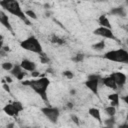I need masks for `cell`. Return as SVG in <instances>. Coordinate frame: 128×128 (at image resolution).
Masks as SVG:
<instances>
[{
  "instance_id": "cell-39",
  "label": "cell",
  "mask_w": 128,
  "mask_h": 128,
  "mask_svg": "<svg viewBox=\"0 0 128 128\" xmlns=\"http://www.w3.org/2000/svg\"><path fill=\"white\" fill-rule=\"evenodd\" d=\"M14 123H9V124H7V128H14Z\"/></svg>"
},
{
  "instance_id": "cell-36",
  "label": "cell",
  "mask_w": 128,
  "mask_h": 128,
  "mask_svg": "<svg viewBox=\"0 0 128 128\" xmlns=\"http://www.w3.org/2000/svg\"><path fill=\"white\" fill-rule=\"evenodd\" d=\"M66 105H67V107H68V109H72V108H73V104H72L71 102H68V103H67Z\"/></svg>"
},
{
  "instance_id": "cell-4",
  "label": "cell",
  "mask_w": 128,
  "mask_h": 128,
  "mask_svg": "<svg viewBox=\"0 0 128 128\" xmlns=\"http://www.w3.org/2000/svg\"><path fill=\"white\" fill-rule=\"evenodd\" d=\"M106 60L112 62H119V63H128V52L125 49H117L111 50L104 54L103 56Z\"/></svg>"
},
{
  "instance_id": "cell-24",
  "label": "cell",
  "mask_w": 128,
  "mask_h": 128,
  "mask_svg": "<svg viewBox=\"0 0 128 128\" xmlns=\"http://www.w3.org/2000/svg\"><path fill=\"white\" fill-rule=\"evenodd\" d=\"M13 64L11 62H3L2 63V69L5 70V71H11L12 68H13Z\"/></svg>"
},
{
  "instance_id": "cell-41",
  "label": "cell",
  "mask_w": 128,
  "mask_h": 128,
  "mask_svg": "<svg viewBox=\"0 0 128 128\" xmlns=\"http://www.w3.org/2000/svg\"><path fill=\"white\" fill-rule=\"evenodd\" d=\"M75 93H76V91H75L74 89H73V90H70V94H72V95H74Z\"/></svg>"
},
{
  "instance_id": "cell-8",
  "label": "cell",
  "mask_w": 128,
  "mask_h": 128,
  "mask_svg": "<svg viewBox=\"0 0 128 128\" xmlns=\"http://www.w3.org/2000/svg\"><path fill=\"white\" fill-rule=\"evenodd\" d=\"M99 82L100 80L98 79H92V80H89L87 79L85 81V86L94 94L98 95V89H99Z\"/></svg>"
},
{
  "instance_id": "cell-27",
  "label": "cell",
  "mask_w": 128,
  "mask_h": 128,
  "mask_svg": "<svg viewBox=\"0 0 128 128\" xmlns=\"http://www.w3.org/2000/svg\"><path fill=\"white\" fill-rule=\"evenodd\" d=\"M63 76H65L67 79H72L74 77V74L72 71H69V70H66L63 72Z\"/></svg>"
},
{
  "instance_id": "cell-20",
  "label": "cell",
  "mask_w": 128,
  "mask_h": 128,
  "mask_svg": "<svg viewBox=\"0 0 128 128\" xmlns=\"http://www.w3.org/2000/svg\"><path fill=\"white\" fill-rule=\"evenodd\" d=\"M22 71H23V69L21 68V66L17 64V65H14V66H13V68H12V70H11L10 72H11V74H12L13 76L16 77V76H17L18 74H20Z\"/></svg>"
},
{
  "instance_id": "cell-25",
  "label": "cell",
  "mask_w": 128,
  "mask_h": 128,
  "mask_svg": "<svg viewBox=\"0 0 128 128\" xmlns=\"http://www.w3.org/2000/svg\"><path fill=\"white\" fill-rule=\"evenodd\" d=\"M24 13H25L26 17L28 16V17H30V18H32V19H34V20H36V19H37V15H36V13H35L33 10H31V9L26 10Z\"/></svg>"
},
{
  "instance_id": "cell-5",
  "label": "cell",
  "mask_w": 128,
  "mask_h": 128,
  "mask_svg": "<svg viewBox=\"0 0 128 128\" xmlns=\"http://www.w3.org/2000/svg\"><path fill=\"white\" fill-rule=\"evenodd\" d=\"M41 112L51 123H56L60 115V110L56 107H43L41 108Z\"/></svg>"
},
{
  "instance_id": "cell-14",
  "label": "cell",
  "mask_w": 128,
  "mask_h": 128,
  "mask_svg": "<svg viewBox=\"0 0 128 128\" xmlns=\"http://www.w3.org/2000/svg\"><path fill=\"white\" fill-rule=\"evenodd\" d=\"M3 111L5 112V114H7L8 116H11V117H15L17 116V112L16 110L14 109L13 105L12 104H6L4 107H3Z\"/></svg>"
},
{
  "instance_id": "cell-35",
  "label": "cell",
  "mask_w": 128,
  "mask_h": 128,
  "mask_svg": "<svg viewBox=\"0 0 128 128\" xmlns=\"http://www.w3.org/2000/svg\"><path fill=\"white\" fill-rule=\"evenodd\" d=\"M2 50H3L4 52H6V53H7V52H9V51H10V47H9V46H4V45H3Z\"/></svg>"
},
{
  "instance_id": "cell-40",
  "label": "cell",
  "mask_w": 128,
  "mask_h": 128,
  "mask_svg": "<svg viewBox=\"0 0 128 128\" xmlns=\"http://www.w3.org/2000/svg\"><path fill=\"white\" fill-rule=\"evenodd\" d=\"M46 72H47V73H53V70H52L51 68H48V69L46 70Z\"/></svg>"
},
{
  "instance_id": "cell-12",
  "label": "cell",
  "mask_w": 128,
  "mask_h": 128,
  "mask_svg": "<svg viewBox=\"0 0 128 128\" xmlns=\"http://www.w3.org/2000/svg\"><path fill=\"white\" fill-rule=\"evenodd\" d=\"M98 23L100 25V27H104V28H108V29H111V24H110V21L109 19L107 18L106 15H100L99 18H98Z\"/></svg>"
},
{
  "instance_id": "cell-2",
  "label": "cell",
  "mask_w": 128,
  "mask_h": 128,
  "mask_svg": "<svg viewBox=\"0 0 128 128\" xmlns=\"http://www.w3.org/2000/svg\"><path fill=\"white\" fill-rule=\"evenodd\" d=\"M0 6L4 10L11 13L12 15L17 16L18 18H20L22 21H24L26 23V25L31 24L30 21L28 20V18L26 17L25 13L22 11L20 3L18 1H16V0H2V1H0Z\"/></svg>"
},
{
  "instance_id": "cell-28",
  "label": "cell",
  "mask_w": 128,
  "mask_h": 128,
  "mask_svg": "<svg viewBox=\"0 0 128 128\" xmlns=\"http://www.w3.org/2000/svg\"><path fill=\"white\" fill-rule=\"evenodd\" d=\"M87 79H89V80H92V79H98V80H100L101 77L98 74H90V75H88Z\"/></svg>"
},
{
  "instance_id": "cell-31",
  "label": "cell",
  "mask_w": 128,
  "mask_h": 128,
  "mask_svg": "<svg viewBox=\"0 0 128 128\" xmlns=\"http://www.w3.org/2000/svg\"><path fill=\"white\" fill-rule=\"evenodd\" d=\"M2 87H3V89L6 91V92H8V93H10V87H9V85L7 84V83H4L3 85H2Z\"/></svg>"
},
{
  "instance_id": "cell-16",
  "label": "cell",
  "mask_w": 128,
  "mask_h": 128,
  "mask_svg": "<svg viewBox=\"0 0 128 128\" xmlns=\"http://www.w3.org/2000/svg\"><path fill=\"white\" fill-rule=\"evenodd\" d=\"M108 99L110 101V106H113V107H117L119 105V95L117 93H112V94H109L108 95Z\"/></svg>"
},
{
  "instance_id": "cell-43",
  "label": "cell",
  "mask_w": 128,
  "mask_h": 128,
  "mask_svg": "<svg viewBox=\"0 0 128 128\" xmlns=\"http://www.w3.org/2000/svg\"><path fill=\"white\" fill-rule=\"evenodd\" d=\"M23 128H31V127H28V126H27V127H23Z\"/></svg>"
},
{
  "instance_id": "cell-32",
  "label": "cell",
  "mask_w": 128,
  "mask_h": 128,
  "mask_svg": "<svg viewBox=\"0 0 128 128\" xmlns=\"http://www.w3.org/2000/svg\"><path fill=\"white\" fill-rule=\"evenodd\" d=\"M31 75H32V77H33V78H36V77H38V76L40 75V73H39L38 71H36V70H35V71L31 72Z\"/></svg>"
},
{
  "instance_id": "cell-23",
  "label": "cell",
  "mask_w": 128,
  "mask_h": 128,
  "mask_svg": "<svg viewBox=\"0 0 128 128\" xmlns=\"http://www.w3.org/2000/svg\"><path fill=\"white\" fill-rule=\"evenodd\" d=\"M51 42L56 43V44H59V45H62V44L65 43V41H64L62 38H60V37H58V36H56V35H53V36H52Z\"/></svg>"
},
{
  "instance_id": "cell-15",
  "label": "cell",
  "mask_w": 128,
  "mask_h": 128,
  "mask_svg": "<svg viewBox=\"0 0 128 128\" xmlns=\"http://www.w3.org/2000/svg\"><path fill=\"white\" fill-rule=\"evenodd\" d=\"M110 13H111L112 15L120 16V17H125V16H126V10H125V8H123V7H116V8H113V9H111Z\"/></svg>"
},
{
  "instance_id": "cell-33",
  "label": "cell",
  "mask_w": 128,
  "mask_h": 128,
  "mask_svg": "<svg viewBox=\"0 0 128 128\" xmlns=\"http://www.w3.org/2000/svg\"><path fill=\"white\" fill-rule=\"evenodd\" d=\"M4 80H5V82L7 83V84H9V83H12V78L11 77H9V76H6L5 78H4Z\"/></svg>"
},
{
  "instance_id": "cell-19",
  "label": "cell",
  "mask_w": 128,
  "mask_h": 128,
  "mask_svg": "<svg viewBox=\"0 0 128 128\" xmlns=\"http://www.w3.org/2000/svg\"><path fill=\"white\" fill-rule=\"evenodd\" d=\"M104 124H105V126H107L109 128H113L114 125H115V116L109 117L108 119H105L104 120Z\"/></svg>"
},
{
  "instance_id": "cell-38",
  "label": "cell",
  "mask_w": 128,
  "mask_h": 128,
  "mask_svg": "<svg viewBox=\"0 0 128 128\" xmlns=\"http://www.w3.org/2000/svg\"><path fill=\"white\" fill-rule=\"evenodd\" d=\"M119 128H128V124H127V123H124V124L120 125Z\"/></svg>"
},
{
  "instance_id": "cell-26",
  "label": "cell",
  "mask_w": 128,
  "mask_h": 128,
  "mask_svg": "<svg viewBox=\"0 0 128 128\" xmlns=\"http://www.w3.org/2000/svg\"><path fill=\"white\" fill-rule=\"evenodd\" d=\"M83 59H84V55H83L82 53H78V54H76V55L72 58V61H74V62H76V63H79V62H82Z\"/></svg>"
},
{
  "instance_id": "cell-44",
  "label": "cell",
  "mask_w": 128,
  "mask_h": 128,
  "mask_svg": "<svg viewBox=\"0 0 128 128\" xmlns=\"http://www.w3.org/2000/svg\"><path fill=\"white\" fill-rule=\"evenodd\" d=\"M34 128H37V127H34Z\"/></svg>"
},
{
  "instance_id": "cell-18",
  "label": "cell",
  "mask_w": 128,
  "mask_h": 128,
  "mask_svg": "<svg viewBox=\"0 0 128 128\" xmlns=\"http://www.w3.org/2000/svg\"><path fill=\"white\" fill-rule=\"evenodd\" d=\"M12 105H13V107L16 110L17 113L23 111V109H24V106H23V104L20 101H14V102H12Z\"/></svg>"
},
{
  "instance_id": "cell-6",
  "label": "cell",
  "mask_w": 128,
  "mask_h": 128,
  "mask_svg": "<svg viewBox=\"0 0 128 128\" xmlns=\"http://www.w3.org/2000/svg\"><path fill=\"white\" fill-rule=\"evenodd\" d=\"M93 33L97 36L103 37V38H107V39H115V36L112 32V29H108V28H104V27H98L96 28Z\"/></svg>"
},
{
  "instance_id": "cell-10",
  "label": "cell",
  "mask_w": 128,
  "mask_h": 128,
  "mask_svg": "<svg viewBox=\"0 0 128 128\" xmlns=\"http://www.w3.org/2000/svg\"><path fill=\"white\" fill-rule=\"evenodd\" d=\"M0 23H1L5 28H7L10 32H13V29H12V26H11V24H10V21H9L8 16H7L3 11H1V10H0Z\"/></svg>"
},
{
  "instance_id": "cell-17",
  "label": "cell",
  "mask_w": 128,
  "mask_h": 128,
  "mask_svg": "<svg viewBox=\"0 0 128 128\" xmlns=\"http://www.w3.org/2000/svg\"><path fill=\"white\" fill-rule=\"evenodd\" d=\"M105 46H106L105 41H104V40H102V41H100V42H97V43L93 44V45H92V48H93L94 50L101 51V50H103V49L105 48Z\"/></svg>"
},
{
  "instance_id": "cell-1",
  "label": "cell",
  "mask_w": 128,
  "mask_h": 128,
  "mask_svg": "<svg viewBox=\"0 0 128 128\" xmlns=\"http://www.w3.org/2000/svg\"><path fill=\"white\" fill-rule=\"evenodd\" d=\"M22 84L24 86H29L32 88L44 101H47V88L50 85V80L47 77H40L38 79L34 80H26L22 81Z\"/></svg>"
},
{
  "instance_id": "cell-37",
  "label": "cell",
  "mask_w": 128,
  "mask_h": 128,
  "mask_svg": "<svg viewBox=\"0 0 128 128\" xmlns=\"http://www.w3.org/2000/svg\"><path fill=\"white\" fill-rule=\"evenodd\" d=\"M0 55H1V56H3V57H5V56L7 55V53H6V52H4V51L1 49V50H0Z\"/></svg>"
},
{
  "instance_id": "cell-29",
  "label": "cell",
  "mask_w": 128,
  "mask_h": 128,
  "mask_svg": "<svg viewBox=\"0 0 128 128\" xmlns=\"http://www.w3.org/2000/svg\"><path fill=\"white\" fill-rule=\"evenodd\" d=\"M71 119H72V121H73L76 125H79V123H80V122H79V119H78V117H77L76 115L72 114V115H71Z\"/></svg>"
},
{
  "instance_id": "cell-11",
  "label": "cell",
  "mask_w": 128,
  "mask_h": 128,
  "mask_svg": "<svg viewBox=\"0 0 128 128\" xmlns=\"http://www.w3.org/2000/svg\"><path fill=\"white\" fill-rule=\"evenodd\" d=\"M102 83H103L106 87H108V88H110V89H112V90H116V89L118 88L117 85L115 84L114 80H113L112 77H110V76L104 77V78L102 79Z\"/></svg>"
},
{
  "instance_id": "cell-13",
  "label": "cell",
  "mask_w": 128,
  "mask_h": 128,
  "mask_svg": "<svg viewBox=\"0 0 128 128\" xmlns=\"http://www.w3.org/2000/svg\"><path fill=\"white\" fill-rule=\"evenodd\" d=\"M88 113H89V115L92 118H94L98 122H101L102 121L101 120V112H100V110L98 108H89L88 109Z\"/></svg>"
},
{
  "instance_id": "cell-42",
  "label": "cell",
  "mask_w": 128,
  "mask_h": 128,
  "mask_svg": "<svg viewBox=\"0 0 128 128\" xmlns=\"http://www.w3.org/2000/svg\"><path fill=\"white\" fill-rule=\"evenodd\" d=\"M102 128H109V127H107V126H103Z\"/></svg>"
},
{
  "instance_id": "cell-22",
  "label": "cell",
  "mask_w": 128,
  "mask_h": 128,
  "mask_svg": "<svg viewBox=\"0 0 128 128\" xmlns=\"http://www.w3.org/2000/svg\"><path fill=\"white\" fill-rule=\"evenodd\" d=\"M39 60H40V63H42V64H47L50 61V59L48 58V56L44 52H42L41 54H39Z\"/></svg>"
},
{
  "instance_id": "cell-34",
  "label": "cell",
  "mask_w": 128,
  "mask_h": 128,
  "mask_svg": "<svg viewBox=\"0 0 128 128\" xmlns=\"http://www.w3.org/2000/svg\"><path fill=\"white\" fill-rule=\"evenodd\" d=\"M3 43H4V38H3L2 35H0V50H1L2 47H3Z\"/></svg>"
},
{
  "instance_id": "cell-30",
  "label": "cell",
  "mask_w": 128,
  "mask_h": 128,
  "mask_svg": "<svg viewBox=\"0 0 128 128\" xmlns=\"http://www.w3.org/2000/svg\"><path fill=\"white\" fill-rule=\"evenodd\" d=\"M25 75H26V73H25V72H24V70H23L20 74H18V75L16 76V79H18V80H21V81H22V79L24 78V76H25Z\"/></svg>"
},
{
  "instance_id": "cell-3",
  "label": "cell",
  "mask_w": 128,
  "mask_h": 128,
  "mask_svg": "<svg viewBox=\"0 0 128 128\" xmlns=\"http://www.w3.org/2000/svg\"><path fill=\"white\" fill-rule=\"evenodd\" d=\"M20 46L24 50H27V51H30V52H33L36 54H41L43 52L42 45L40 44L39 40L35 36H30V37L26 38L25 40L21 41Z\"/></svg>"
},
{
  "instance_id": "cell-7",
  "label": "cell",
  "mask_w": 128,
  "mask_h": 128,
  "mask_svg": "<svg viewBox=\"0 0 128 128\" xmlns=\"http://www.w3.org/2000/svg\"><path fill=\"white\" fill-rule=\"evenodd\" d=\"M110 77H112V79L114 80L117 87H123L126 83V80H127L126 74H124L122 72H113L110 75Z\"/></svg>"
},
{
  "instance_id": "cell-9",
  "label": "cell",
  "mask_w": 128,
  "mask_h": 128,
  "mask_svg": "<svg viewBox=\"0 0 128 128\" xmlns=\"http://www.w3.org/2000/svg\"><path fill=\"white\" fill-rule=\"evenodd\" d=\"M19 65L21 66V68L24 71L33 72V71L36 70V64H35V62H33L31 60H28V59H23Z\"/></svg>"
},
{
  "instance_id": "cell-21",
  "label": "cell",
  "mask_w": 128,
  "mask_h": 128,
  "mask_svg": "<svg viewBox=\"0 0 128 128\" xmlns=\"http://www.w3.org/2000/svg\"><path fill=\"white\" fill-rule=\"evenodd\" d=\"M105 112H106L110 117H113V116H115V114H116V107L108 106V107L105 108Z\"/></svg>"
}]
</instances>
